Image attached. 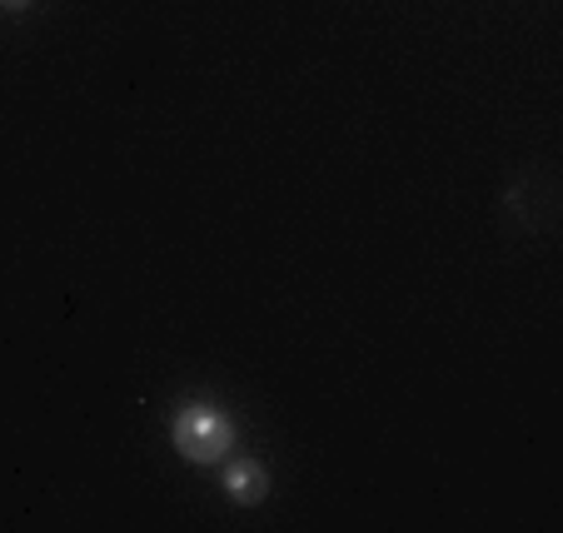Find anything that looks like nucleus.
I'll list each match as a JSON object with an SVG mask.
<instances>
[{"instance_id": "7ed1b4c3", "label": "nucleus", "mask_w": 563, "mask_h": 533, "mask_svg": "<svg viewBox=\"0 0 563 533\" xmlns=\"http://www.w3.org/2000/svg\"><path fill=\"white\" fill-rule=\"evenodd\" d=\"M0 5H5V11H21V5H31V0H0Z\"/></svg>"}, {"instance_id": "f257e3e1", "label": "nucleus", "mask_w": 563, "mask_h": 533, "mask_svg": "<svg viewBox=\"0 0 563 533\" xmlns=\"http://www.w3.org/2000/svg\"><path fill=\"white\" fill-rule=\"evenodd\" d=\"M170 438L180 448V459L190 464H214L234 448V419L220 404H185L170 424Z\"/></svg>"}, {"instance_id": "f03ea898", "label": "nucleus", "mask_w": 563, "mask_h": 533, "mask_svg": "<svg viewBox=\"0 0 563 533\" xmlns=\"http://www.w3.org/2000/svg\"><path fill=\"white\" fill-rule=\"evenodd\" d=\"M224 493H230L234 503H245V509L265 503V493H269L265 464H260V459H234L230 469H224Z\"/></svg>"}]
</instances>
